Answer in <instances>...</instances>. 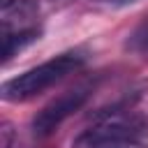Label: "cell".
<instances>
[{
    "mask_svg": "<svg viewBox=\"0 0 148 148\" xmlns=\"http://www.w3.org/2000/svg\"><path fill=\"white\" fill-rule=\"evenodd\" d=\"M86 62V56L81 51H69V53H60L9 81L2 83L0 88V97L5 102H25L37 97L39 92H44L46 88L56 86L58 81H62L65 76L74 74L76 69H81V65Z\"/></svg>",
    "mask_w": 148,
    "mask_h": 148,
    "instance_id": "cell-1",
    "label": "cell"
},
{
    "mask_svg": "<svg viewBox=\"0 0 148 148\" xmlns=\"http://www.w3.org/2000/svg\"><path fill=\"white\" fill-rule=\"evenodd\" d=\"M37 18H39V0H5L2 2L0 25H2V60L5 62L39 39L42 28L37 25Z\"/></svg>",
    "mask_w": 148,
    "mask_h": 148,
    "instance_id": "cell-2",
    "label": "cell"
},
{
    "mask_svg": "<svg viewBox=\"0 0 148 148\" xmlns=\"http://www.w3.org/2000/svg\"><path fill=\"white\" fill-rule=\"evenodd\" d=\"M92 83H79L58 97H53L46 106H42L32 118V134L35 136H49L53 134L69 116H74L92 95Z\"/></svg>",
    "mask_w": 148,
    "mask_h": 148,
    "instance_id": "cell-3",
    "label": "cell"
},
{
    "mask_svg": "<svg viewBox=\"0 0 148 148\" xmlns=\"http://www.w3.org/2000/svg\"><path fill=\"white\" fill-rule=\"evenodd\" d=\"M139 136H141V127L134 120L113 116L83 130L72 141V148H120L125 143H136Z\"/></svg>",
    "mask_w": 148,
    "mask_h": 148,
    "instance_id": "cell-4",
    "label": "cell"
},
{
    "mask_svg": "<svg viewBox=\"0 0 148 148\" xmlns=\"http://www.w3.org/2000/svg\"><path fill=\"white\" fill-rule=\"evenodd\" d=\"M127 49L141 53V56H148V18L130 35V42H127Z\"/></svg>",
    "mask_w": 148,
    "mask_h": 148,
    "instance_id": "cell-5",
    "label": "cell"
},
{
    "mask_svg": "<svg viewBox=\"0 0 148 148\" xmlns=\"http://www.w3.org/2000/svg\"><path fill=\"white\" fill-rule=\"evenodd\" d=\"M12 141H14V127L12 123H2L0 125V148H12Z\"/></svg>",
    "mask_w": 148,
    "mask_h": 148,
    "instance_id": "cell-6",
    "label": "cell"
},
{
    "mask_svg": "<svg viewBox=\"0 0 148 148\" xmlns=\"http://www.w3.org/2000/svg\"><path fill=\"white\" fill-rule=\"evenodd\" d=\"M102 2H111V5H127V2H134V0H102Z\"/></svg>",
    "mask_w": 148,
    "mask_h": 148,
    "instance_id": "cell-7",
    "label": "cell"
}]
</instances>
